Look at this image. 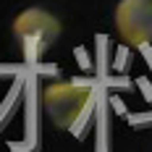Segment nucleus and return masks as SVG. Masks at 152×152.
Listing matches in <instances>:
<instances>
[{
  "label": "nucleus",
  "mask_w": 152,
  "mask_h": 152,
  "mask_svg": "<svg viewBox=\"0 0 152 152\" xmlns=\"http://www.w3.org/2000/svg\"><path fill=\"white\" fill-rule=\"evenodd\" d=\"M42 102L58 129H76L79 121L92 110L94 87L87 81H53L42 92Z\"/></svg>",
  "instance_id": "obj_1"
},
{
  "label": "nucleus",
  "mask_w": 152,
  "mask_h": 152,
  "mask_svg": "<svg viewBox=\"0 0 152 152\" xmlns=\"http://www.w3.org/2000/svg\"><path fill=\"white\" fill-rule=\"evenodd\" d=\"M13 34L24 50V58L29 63H37L55 45V39L61 34V21L45 8H26L16 16Z\"/></svg>",
  "instance_id": "obj_2"
},
{
  "label": "nucleus",
  "mask_w": 152,
  "mask_h": 152,
  "mask_svg": "<svg viewBox=\"0 0 152 152\" xmlns=\"http://www.w3.org/2000/svg\"><path fill=\"white\" fill-rule=\"evenodd\" d=\"M115 26L121 39L142 47L152 42V0H121L115 5Z\"/></svg>",
  "instance_id": "obj_3"
}]
</instances>
